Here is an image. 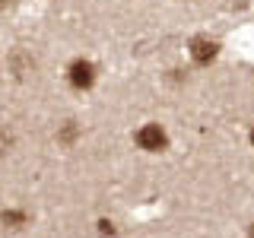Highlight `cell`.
<instances>
[{"label":"cell","instance_id":"obj_1","mask_svg":"<svg viewBox=\"0 0 254 238\" xmlns=\"http://www.w3.org/2000/svg\"><path fill=\"white\" fill-rule=\"evenodd\" d=\"M165 143H169V137H165V130L159 124H143L137 130V146L146 149V153H162Z\"/></svg>","mask_w":254,"mask_h":238},{"label":"cell","instance_id":"obj_2","mask_svg":"<svg viewBox=\"0 0 254 238\" xmlns=\"http://www.w3.org/2000/svg\"><path fill=\"white\" fill-rule=\"evenodd\" d=\"M67 76H70V86H73V89H89L92 79H95V67L89 60H73L70 70H67Z\"/></svg>","mask_w":254,"mask_h":238},{"label":"cell","instance_id":"obj_3","mask_svg":"<svg viewBox=\"0 0 254 238\" xmlns=\"http://www.w3.org/2000/svg\"><path fill=\"white\" fill-rule=\"evenodd\" d=\"M190 58L197 63H210L216 58V42H210V38H194V42H190Z\"/></svg>","mask_w":254,"mask_h":238},{"label":"cell","instance_id":"obj_4","mask_svg":"<svg viewBox=\"0 0 254 238\" xmlns=\"http://www.w3.org/2000/svg\"><path fill=\"white\" fill-rule=\"evenodd\" d=\"M0 219H3L6 226H13V229H19V226H26V222H29V216H26L22 210H6Z\"/></svg>","mask_w":254,"mask_h":238},{"label":"cell","instance_id":"obj_5","mask_svg":"<svg viewBox=\"0 0 254 238\" xmlns=\"http://www.w3.org/2000/svg\"><path fill=\"white\" fill-rule=\"evenodd\" d=\"M251 146H254V130H251Z\"/></svg>","mask_w":254,"mask_h":238},{"label":"cell","instance_id":"obj_6","mask_svg":"<svg viewBox=\"0 0 254 238\" xmlns=\"http://www.w3.org/2000/svg\"><path fill=\"white\" fill-rule=\"evenodd\" d=\"M251 238H254V226H251Z\"/></svg>","mask_w":254,"mask_h":238}]
</instances>
